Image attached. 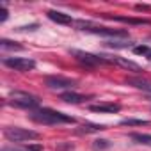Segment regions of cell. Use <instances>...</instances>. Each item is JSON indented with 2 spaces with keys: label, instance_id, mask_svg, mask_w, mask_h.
I'll return each instance as SVG.
<instances>
[{
  "label": "cell",
  "instance_id": "6da1fadb",
  "mask_svg": "<svg viewBox=\"0 0 151 151\" xmlns=\"http://www.w3.org/2000/svg\"><path fill=\"white\" fill-rule=\"evenodd\" d=\"M30 119L41 124H64V123H75V117L66 116L62 112L52 110V109H36L30 114Z\"/></svg>",
  "mask_w": 151,
  "mask_h": 151
},
{
  "label": "cell",
  "instance_id": "7a4b0ae2",
  "mask_svg": "<svg viewBox=\"0 0 151 151\" xmlns=\"http://www.w3.org/2000/svg\"><path fill=\"white\" fill-rule=\"evenodd\" d=\"M9 103L18 107V109H29V110H34L39 107V100L37 96L34 94H29V93H23V91H14L9 94Z\"/></svg>",
  "mask_w": 151,
  "mask_h": 151
},
{
  "label": "cell",
  "instance_id": "3957f363",
  "mask_svg": "<svg viewBox=\"0 0 151 151\" xmlns=\"http://www.w3.org/2000/svg\"><path fill=\"white\" fill-rule=\"evenodd\" d=\"M80 30H87V32H93V34H100V36H109V37H128V32L126 30H119V29H107V27H94L91 25L89 22H75Z\"/></svg>",
  "mask_w": 151,
  "mask_h": 151
},
{
  "label": "cell",
  "instance_id": "277c9868",
  "mask_svg": "<svg viewBox=\"0 0 151 151\" xmlns=\"http://www.w3.org/2000/svg\"><path fill=\"white\" fill-rule=\"evenodd\" d=\"M71 55L77 59L80 64L87 66V68H96V66H103V64H110L107 60L105 55H94V53H87L82 50H71Z\"/></svg>",
  "mask_w": 151,
  "mask_h": 151
},
{
  "label": "cell",
  "instance_id": "5b68a950",
  "mask_svg": "<svg viewBox=\"0 0 151 151\" xmlns=\"http://www.w3.org/2000/svg\"><path fill=\"white\" fill-rule=\"evenodd\" d=\"M4 135L7 140L11 142H23V140H32V139H39L37 132L32 130H25V128H18V126H11L4 130Z\"/></svg>",
  "mask_w": 151,
  "mask_h": 151
},
{
  "label": "cell",
  "instance_id": "8992f818",
  "mask_svg": "<svg viewBox=\"0 0 151 151\" xmlns=\"http://www.w3.org/2000/svg\"><path fill=\"white\" fill-rule=\"evenodd\" d=\"M4 64L13 68L14 71H22V73H27L36 68V62L32 59H23V57H7V59H4Z\"/></svg>",
  "mask_w": 151,
  "mask_h": 151
},
{
  "label": "cell",
  "instance_id": "52a82bcc",
  "mask_svg": "<svg viewBox=\"0 0 151 151\" xmlns=\"http://www.w3.org/2000/svg\"><path fill=\"white\" fill-rule=\"evenodd\" d=\"M45 84L50 89H71V87L77 86V82H75V80L66 78V77H46Z\"/></svg>",
  "mask_w": 151,
  "mask_h": 151
},
{
  "label": "cell",
  "instance_id": "ba28073f",
  "mask_svg": "<svg viewBox=\"0 0 151 151\" xmlns=\"http://www.w3.org/2000/svg\"><path fill=\"white\" fill-rule=\"evenodd\" d=\"M105 57H107V55H105ZM107 60H109L110 64H117V66H121V68H124V69H128V71H133V73L144 71L137 62L128 60V59H123V57H107Z\"/></svg>",
  "mask_w": 151,
  "mask_h": 151
},
{
  "label": "cell",
  "instance_id": "9c48e42d",
  "mask_svg": "<svg viewBox=\"0 0 151 151\" xmlns=\"http://www.w3.org/2000/svg\"><path fill=\"white\" fill-rule=\"evenodd\" d=\"M89 110L100 112V114H114V112L121 110V105H117V103H94V105H89Z\"/></svg>",
  "mask_w": 151,
  "mask_h": 151
},
{
  "label": "cell",
  "instance_id": "30bf717a",
  "mask_svg": "<svg viewBox=\"0 0 151 151\" xmlns=\"http://www.w3.org/2000/svg\"><path fill=\"white\" fill-rule=\"evenodd\" d=\"M126 84L132 86V87H135V89L151 93V80H147V78H142V77H130V78H126Z\"/></svg>",
  "mask_w": 151,
  "mask_h": 151
},
{
  "label": "cell",
  "instance_id": "8fae6325",
  "mask_svg": "<svg viewBox=\"0 0 151 151\" xmlns=\"http://www.w3.org/2000/svg\"><path fill=\"white\" fill-rule=\"evenodd\" d=\"M114 22H121V23H128V25H151V20L146 18H130V16H109Z\"/></svg>",
  "mask_w": 151,
  "mask_h": 151
},
{
  "label": "cell",
  "instance_id": "7c38bea8",
  "mask_svg": "<svg viewBox=\"0 0 151 151\" xmlns=\"http://www.w3.org/2000/svg\"><path fill=\"white\" fill-rule=\"evenodd\" d=\"M48 18L52 20V22H55V23H59V25H69V23H73V20H71V16L69 14H64V13H60V11H48Z\"/></svg>",
  "mask_w": 151,
  "mask_h": 151
},
{
  "label": "cell",
  "instance_id": "4fadbf2b",
  "mask_svg": "<svg viewBox=\"0 0 151 151\" xmlns=\"http://www.w3.org/2000/svg\"><path fill=\"white\" fill-rule=\"evenodd\" d=\"M60 100L62 101H66V103H73V105H77V103H82L84 100H86V96H82V94H77V93H64V94H60Z\"/></svg>",
  "mask_w": 151,
  "mask_h": 151
},
{
  "label": "cell",
  "instance_id": "5bb4252c",
  "mask_svg": "<svg viewBox=\"0 0 151 151\" xmlns=\"http://www.w3.org/2000/svg\"><path fill=\"white\" fill-rule=\"evenodd\" d=\"M130 137H132V140H135L137 144L151 146V135H149V133H132Z\"/></svg>",
  "mask_w": 151,
  "mask_h": 151
},
{
  "label": "cell",
  "instance_id": "9a60e30c",
  "mask_svg": "<svg viewBox=\"0 0 151 151\" xmlns=\"http://www.w3.org/2000/svg\"><path fill=\"white\" fill-rule=\"evenodd\" d=\"M0 48L2 50H16V52H22L23 46L14 43V41H9V39H0Z\"/></svg>",
  "mask_w": 151,
  "mask_h": 151
},
{
  "label": "cell",
  "instance_id": "2e32d148",
  "mask_svg": "<svg viewBox=\"0 0 151 151\" xmlns=\"http://www.w3.org/2000/svg\"><path fill=\"white\" fill-rule=\"evenodd\" d=\"M101 130H105L103 124H82L77 132L78 133H93V132H101Z\"/></svg>",
  "mask_w": 151,
  "mask_h": 151
},
{
  "label": "cell",
  "instance_id": "e0dca14e",
  "mask_svg": "<svg viewBox=\"0 0 151 151\" xmlns=\"http://www.w3.org/2000/svg\"><path fill=\"white\" fill-rule=\"evenodd\" d=\"M121 124H124V126H142V124H149V121H146V119H123Z\"/></svg>",
  "mask_w": 151,
  "mask_h": 151
},
{
  "label": "cell",
  "instance_id": "ac0fdd59",
  "mask_svg": "<svg viewBox=\"0 0 151 151\" xmlns=\"http://www.w3.org/2000/svg\"><path fill=\"white\" fill-rule=\"evenodd\" d=\"M107 45L110 48H128V46H133L132 41H109Z\"/></svg>",
  "mask_w": 151,
  "mask_h": 151
},
{
  "label": "cell",
  "instance_id": "d6986e66",
  "mask_svg": "<svg viewBox=\"0 0 151 151\" xmlns=\"http://www.w3.org/2000/svg\"><path fill=\"white\" fill-rule=\"evenodd\" d=\"M25 149H27V151H43V146H41V144H30V146H27Z\"/></svg>",
  "mask_w": 151,
  "mask_h": 151
},
{
  "label": "cell",
  "instance_id": "ffe728a7",
  "mask_svg": "<svg viewBox=\"0 0 151 151\" xmlns=\"http://www.w3.org/2000/svg\"><path fill=\"white\" fill-rule=\"evenodd\" d=\"M7 20V9L6 6H2V9H0V22H6Z\"/></svg>",
  "mask_w": 151,
  "mask_h": 151
},
{
  "label": "cell",
  "instance_id": "44dd1931",
  "mask_svg": "<svg viewBox=\"0 0 151 151\" xmlns=\"http://www.w3.org/2000/svg\"><path fill=\"white\" fill-rule=\"evenodd\" d=\"M107 140H94V147L96 149H100V147H105V146H109V144H105Z\"/></svg>",
  "mask_w": 151,
  "mask_h": 151
},
{
  "label": "cell",
  "instance_id": "7402d4cb",
  "mask_svg": "<svg viewBox=\"0 0 151 151\" xmlns=\"http://www.w3.org/2000/svg\"><path fill=\"white\" fill-rule=\"evenodd\" d=\"M135 9H137V11H149L151 7L146 6V4H139V6H135Z\"/></svg>",
  "mask_w": 151,
  "mask_h": 151
},
{
  "label": "cell",
  "instance_id": "603a6c76",
  "mask_svg": "<svg viewBox=\"0 0 151 151\" xmlns=\"http://www.w3.org/2000/svg\"><path fill=\"white\" fill-rule=\"evenodd\" d=\"M2 151H27V149H23V147H14V146H9V147H4Z\"/></svg>",
  "mask_w": 151,
  "mask_h": 151
},
{
  "label": "cell",
  "instance_id": "cb8c5ba5",
  "mask_svg": "<svg viewBox=\"0 0 151 151\" xmlns=\"http://www.w3.org/2000/svg\"><path fill=\"white\" fill-rule=\"evenodd\" d=\"M144 57H147V59L151 60V48H147V52H146V55H144Z\"/></svg>",
  "mask_w": 151,
  "mask_h": 151
}]
</instances>
